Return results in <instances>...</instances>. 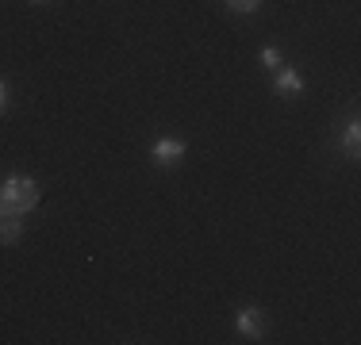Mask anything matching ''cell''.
<instances>
[{
  "instance_id": "11",
  "label": "cell",
  "mask_w": 361,
  "mask_h": 345,
  "mask_svg": "<svg viewBox=\"0 0 361 345\" xmlns=\"http://www.w3.org/2000/svg\"><path fill=\"white\" fill-rule=\"evenodd\" d=\"M35 4H42V0H35Z\"/></svg>"
},
{
  "instance_id": "7",
  "label": "cell",
  "mask_w": 361,
  "mask_h": 345,
  "mask_svg": "<svg viewBox=\"0 0 361 345\" xmlns=\"http://www.w3.org/2000/svg\"><path fill=\"white\" fill-rule=\"evenodd\" d=\"M227 8H231V12H238V15H250V12L262 8V0H227Z\"/></svg>"
},
{
  "instance_id": "6",
  "label": "cell",
  "mask_w": 361,
  "mask_h": 345,
  "mask_svg": "<svg viewBox=\"0 0 361 345\" xmlns=\"http://www.w3.org/2000/svg\"><path fill=\"white\" fill-rule=\"evenodd\" d=\"M20 234H23V227H20V219H16V215H8V219H0V242H4V246H12V242H20Z\"/></svg>"
},
{
  "instance_id": "10",
  "label": "cell",
  "mask_w": 361,
  "mask_h": 345,
  "mask_svg": "<svg viewBox=\"0 0 361 345\" xmlns=\"http://www.w3.org/2000/svg\"><path fill=\"white\" fill-rule=\"evenodd\" d=\"M0 219H4V211H0Z\"/></svg>"
},
{
  "instance_id": "1",
  "label": "cell",
  "mask_w": 361,
  "mask_h": 345,
  "mask_svg": "<svg viewBox=\"0 0 361 345\" xmlns=\"http://www.w3.org/2000/svg\"><path fill=\"white\" fill-rule=\"evenodd\" d=\"M39 203V184L31 177H8L0 184V211L8 215H27L31 207Z\"/></svg>"
},
{
  "instance_id": "8",
  "label": "cell",
  "mask_w": 361,
  "mask_h": 345,
  "mask_svg": "<svg viewBox=\"0 0 361 345\" xmlns=\"http://www.w3.org/2000/svg\"><path fill=\"white\" fill-rule=\"evenodd\" d=\"M262 65L277 73V69H281V50H277V46H265V50H262Z\"/></svg>"
},
{
  "instance_id": "5",
  "label": "cell",
  "mask_w": 361,
  "mask_h": 345,
  "mask_svg": "<svg viewBox=\"0 0 361 345\" xmlns=\"http://www.w3.org/2000/svg\"><path fill=\"white\" fill-rule=\"evenodd\" d=\"M357 150H361V127H357V119H350L346 131H342V153H346V158H357Z\"/></svg>"
},
{
  "instance_id": "2",
  "label": "cell",
  "mask_w": 361,
  "mask_h": 345,
  "mask_svg": "<svg viewBox=\"0 0 361 345\" xmlns=\"http://www.w3.org/2000/svg\"><path fill=\"white\" fill-rule=\"evenodd\" d=\"M150 158H154V165H177L185 158V142L180 138H161V142H154Z\"/></svg>"
},
{
  "instance_id": "9",
  "label": "cell",
  "mask_w": 361,
  "mask_h": 345,
  "mask_svg": "<svg viewBox=\"0 0 361 345\" xmlns=\"http://www.w3.org/2000/svg\"><path fill=\"white\" fill-rule=\"evenodd\" d=\"M4 108H8V84L0 81V111H4Z\"/></svg>"
},
{
  "instance_id": "4",
  "label": "cell",
  "mask_w": 361,
  "mask_h": 345,
  "mask_svg": "<svg viewBox=\"0 0 361 345\" xmlns=\"http://www.w3.org/2000/svg\"><path fill=\"white\" fill-rule=\"evenodd\" d=\"M235 326H238V334H246V338H262V330H265V322H262V310L257 307H243L238 310V318H235Z\"/></svg>"
},
{
  "instance_id": "3",
  "label": "cell",
  "mask_w": 361,
  "mask_h": 345,
  "mask_svg": "<svg viewBox=\"0 0 361 345\" xmlns=\"http://www.w3.org/2000/svg\"><path fill=\"white\" fill-rule=\"evenodd\" d=\"M273 92H281V96H300V92H304V77L296 73V69H285L281 65L277 69V81H273Z\"/></svg>"
}]
</instances>
